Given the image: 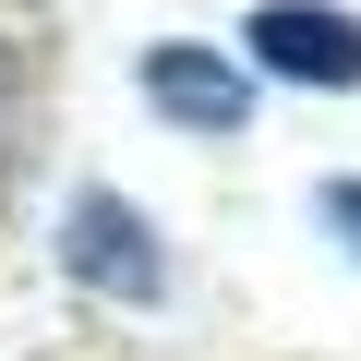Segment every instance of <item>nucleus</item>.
<instances>
[{
    "mask_svg": "<svg viewBox=\"0 0 361 361\" xmlns=\"http://www.w3.org/2000/svg\"><path fill=\"white\" fill-rule=\"evenodd\" d=\"M241 49L277 85H361V13H337V0H265L241 25Z\"/></svg>",
    "mask_w": 361,
    "mask_h": 361,
    "instance_id": "f257e3e1",
    "label": "nucleus"
},
{
    "mask_svg": "<svg viewBox=\"0 0 361 361\" xmlns=\"http://www.w3.org/2000/svg\"><path fill=\"white\" fill-rule=\"evenodd\" d=\"M325 217H337V229L361 241V180H337V193H325Z\"/></svg>",
    "mask_w": 361,
    "mask_h": 361,
    "instance_id": "20e7f679",
    "label": "nucleus"
},
{
    "mask_svg": "<svg viewBox=\"0 0 361 361\" xmlns=\"http://www.w3.org/2000/svg\"><path fill=\"white\" fill-rule=\"evenodd\" d=\"M61 241H73V277H85V289H121V301H157V289H169L157 229H145L121 193H85V205L61 217Z\"/></svg>",
    "mask_w": 361,
    "mask_h": 361,
    "instance_id": "f03ea898",
    "label": "nucleus"
},
{
    "mask_svg": "<svg viewBox=\"0 0 361 361\" xmlns=\"http://www.w3.org/2000/svg\"><path fill=\"white\" fill-rule=\"evenodd\" d=\"M145 97H157V121H180V133H241V121H253V85H241L217 49H193V37L145 49Z\"/></svg>",
    "mask_w": 361,
    "mask_h": 361,
    "instance_id": "7ed1b4c3",
    "label": "nucleus"
}]
</instances>
